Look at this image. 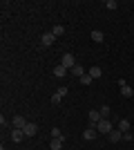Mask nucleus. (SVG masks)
Returning a JSON list of instances; mask_svg holds the SVG:
<instances>
[{
    "mask_svg": "<svg viewBox=\"0 0 134 150\" xmlns=\"http://www.w3.org/2000/svg\"><path fill=\"white\" fill-rule=\"evenodd\" d=\"M96 130H98V132H107V134H109V132H112V123H109V119H101L98 123H96Z\"/></svg>",
    "mask_w": 134,
    "mask_h": 150,
    "instance_id": "f257e3e1",
    "label": "nucleus"
},
{
    "mask_svg": "<svg viewBox=\"0 0 134 150\" xmlns=\"http://www.w3.org/2000/svg\"><path fill=\"white\" fill-rule=\"evenodd\" d=\"M119 130H121V132H130V121L121 119V121H119Z\"/></svg>",
    "mask_w": 134,
    "mask_h": 150,
    "instance_id": "2eb2a0df",
    "label": "nucleus"
},
{
    "mask_svg": "<svg viewBox=\"0 0 134 150\" xmlns=\"http://www.w3.org/2000/svg\"><path fill=\"white\" fill-rule=\"evenodd\" d=\"M69 72H72L74 76H76V79H81V76H85V74H87V72H85V67H83V65H78V63H76V65H74V67L69 69Z\"/></svg>",
    "mask_w": 134,
    "mask_h": 150,
    "instance_id": "0eeeda50",
    "label": "nucleus"
},
{
    "mask_svg": "<svg viewBox=\"0 0 134 150\" xmlns=\"http://www.w3.org/2000/svg\"><path fill=\"white\" fill-rule=\"evenodd\" d=\"M98 112H101V117H103V119H107L112 110H109V105H101V110H98Z\"/></svg>",
    "mask_w": 134,
    "mask_h": 150,
    "instance_id": "a211bd4d",
    "label": "nucleus"
},
{
    "mask_svg": "<svg viewBox=\"0 0 134 150\" xmlns=\"http://www.w3.org/2000/svg\"><path fill=\"white\" fill-rule=\"evenodd\" d=\"M51 103H54V105H58V103H60V96H58V94H54V96H51Z\"/></svg>",
    "mask_w": 134,
    "mask_h": 150,
    "instance_id": "b1692460",
    "label": "nucleus"
},
{
    "mask_svg": "<svg viewBox=\"0 0 134 150\" xmlns=\"http://www.w3.org/2000/svg\"><path fill=\"white\" fill-rule=\"evenodd\" d=\"M40 43H43L45 47H49V45H54V43H56V36H54L51 31H45L43 36H40Z\"/></svg>",
    "mask_w": 134,
    "mask_h": 150,
    "instance_id": "f03ea898",
    "label": "nucleus"
},
{
    "mask_svg": "<svg viewBox=\"0 0 134 150\" xmlns=\"http://www.w3.org/2000/svg\"><path fill=\"white\" fill-rule=\"evenodd\" d=\"M22 137H25V132L20 130V128H13V130H11V141H13V144H20Z\"/></svg>",
    "mask_w": 134,
    "mask_h": 150,
    "instance_id": "20e7f679",
    "label": "nucleus"
},
{
    "mask_svg": "<svg viewBox=\"0 0 134 150\" xmlns=\"http://www.w3.org/2000/svg\"><path fill=\"white\" fill-rule=\"evenodd\" d=\"M58 96H60V99H63V96H65V94H67V88H65V85H63V88H58Z\"/></svg>",
    "mask_w": 134,
    "mask_h": 150,
    "instance_id": "4be33fe9",
    "label": "nucleus"
},
{
    "mask_svg": "<svg viewBox=\"0 0 134 150\" xmlns=\"http://www.w3.org/2000/svg\"><path fill=\"white\" fill-rule=\"evenodd\" d=\"M123 139H125V141H132L134 134H132V132H123Z\"/></svg>",
    "mask_w": 134,
    "mask_h": 150,
    "instance_id": "5701e85b",
    "label": "nucleus"
},
{
    "mask_svg": "<svg viewBox=\"0 0 134 150\" xmlns=\"http://www.w3.org/2000/svg\"><path fill=\"white\" fill-rule=\"evenodd\" d=\"M51 34H54V36H63V34H65V27L63 25H54V29H51Z\"/></svg>",
    "mask_w": 134,
    "mask_h": 150,
    "instance_id": "dca6fc26",
    "label": "nucleus"
},
{
    "mask_svg": "<svg viewBox=\"0 0 134 150\" xmlns=\"http://www.w3.org/2000/svg\"><path fill=\"white\" fill-rule=\"evenodd\" d=\"M96 132H98L96 128H87V130L83 132V139H87V141H89V139H94V137H96Z\"/></svg>",
    "mask_w": 134,
    "mask_h": 150,
    "instance_id": "ddd939ff",
    "label": "nucleus"
},
{
    "mask_svg": "<svg viewBox=\"0 0 134 150\" xmlns=\"http://www.w3.org/2000/svg\"><path fill=\"white\" fill-rule=\"evenodd\" d=\"M87 74L92 76V79H101L103 69H101V67H96V65H94V67H89V72H87Z\"/></svg>",
    "mask_w": 134,
    "mask_h": 150,
    "instance_id": "9b49d317",
    "label": "nucleus"
},
{
    "mask_svg": "<svg viewBox=\"0 0 134 150\" xmlns=\"http://www.w3.org/2000/svg\"><path fill=\"white\" fill-rule=\"evenodd\" d=\"M63 141H65V139H51L49 148L51 150H60V148H63Z\"/></svg>",
    "mask_w": 134,
    "mask_h": 150,
    "instance_id": "4468645a",
    "label": "nucleus"
},
{
    "mask_svg": "<svg viewBox=\"0 0 134 150\" xmlns=\"http://www.w3.org/2000/svg\"><path fill=\"white\" fill-rule=\"evenodd\" d=\"M121 139H123V132L121 130H112V132H109V141H112V144H119Z\"/></svg>",
    "mask_w": 134,
    "mask_h": 150,
    "instance_id": "1a4fd4ad",
    "label": "nucleus"
},
{
    "mask_svg": "<svg viewBox=\"0 0 134 150\" xmlns=\"http://www.w3.org/2000/svg\"><path fill=\"white\" fill-rule=\"evenodd\" d=\"M121 94L123 96H134V90L130 85H121Z\"/></svg>",
    "mask_w": 134,
    "mask_h": 150,
    "instance_id": "f3484780",
    "label": "nucleus"
},
{
    "mask_svg": "<svg viewBox=\"0 0 134 150\" xmlns=\"http://www.w3.org/2000/svg\"><path fill=\"white\" fill-rule=\"evenodd\" d=\"M11 125H13V128H20V130H22V128H25V125H27V121L22 119L20 114H16V117H13V119H11Z\"/></svg>",
    "mask_w": 134,
    "mask_h": 150,
    "instance_id": "6e6552de",
    "label": "nucleus"
},
{
    "mask_svg": "<svg viewBox=\"0 0 134 150\" xmlns=\"http://www.w3.org/2000/svg\"><path fill=\"white\" fill-rule=\"evenodd\" d=\"M105 7H107V9H116V7H119V2H116V0H107V2H105Z\"/></svg>",
    "mask_w": 134,
    "mask_h": 150,
    "instance_id": "aec40b11",
    "label": "nucleus"
},
{
    "mask_svg": "<svg viewBox=\"0 0 134 150\" xmlns=\"http://www.w3.org/2000/svg\"><path fill=\"white\" fill-rule=\"evenodd\" d=\"M87 119H89V123H92V125L96 128V123H98V121H101L103 117H101V112H98V110H92V112L87 114Z\"/></svg>",
    "mask_w": 134,
    "mask_h": 150,
    "instance_id": "423d86ee",
    "label": "nucleus"
},
{
    "mask_svg": "<svg viewBox=\"0 0 134 150\" xmlns=\"http://www.w3.org/2000/svg\"><path fill=\"white\" fill-rule=\"evenodd\" d=\"M51 137H54V139H65V134L58 130V128H54V130H51Z\"/></svg>",
    "mask_w": 134,
    "mask_h": 150,
    "instance_id": "6ab92c4d",
    "label": "nucleus"
},
{
    "mask_svg": "<svg viewBox=\"0 0 134 150\" xmlns=\"http://www.w3.org/2000/svg\"><path fill=\"white\" fill-rule=\"evenodd\" d=\"M103 38H105V34H103V31H98V29L92 31V40H94V43H103Z\"/></svg>",
    "mask_w": 134,
    "mask_h": 150,
    "instance_id": "9d476101",
    "label": "nucleus"
},
{
    "mask_svg": "<svg viewBox=\"0 0 134 150\" xmlns=\"http://www.w3.org/2000/svg\"><path fill=\"white\" fill-rule=\"evenodd\" d=\"M81 83H83V85H89V83H92V76H89V74L81 76Z\"/></svg>",
    "mask_w": 134,
    "mask_h": 150,
    "instance_id": "412c9836",
    "label": "nucleus"
},
{
    "mask_svg": "<svg viewBox=\"0 0 134 150\" xmlns=\"http://www.w3.org/2000/svg\"><path fill=\"white\" fill-rule=\"evenodd\" d=\"M60 65H65L67 69H72L74 65H76V58L72 56V54H63V58H60Z\"/></svg>",
    "mask_w": 134,
    "mask_h": 150,
    "instance_id": "7ed1b4c3",
    "label": "nucleus"
},
{
    "mask_svg": "<svg viewBox=\"0 0 134 150\" xmlns=\"http://www.w3.org/2000/svg\"><path fill=\"white\" fill-rule=\"evenodd\" d=\"M22 132H25V137H34V134L38 132V125L36 123H27L25 128H22Z\"/></svg>",
    "mask_w": 134,
    "mask_h": 150,
    "instance_id": "39448f33",
    "label": "nucleus"
},
{
    "mask_svg": "<svg viewBox=\"0 0 134 150\" xmlns=\"http://www.w3.org/2000/svg\"><path fill=\"white\" fill-rule=\"evenodd\" d=\"M54 74H56L58 79H63V76L67 74V67H65V65H56V67H54Z\"/></svg>",
    "mask_w": 134,
    "mask_h": 150,
    "instance_id": "f8f14e48",
    "label": "nucleus"
}]
</instances>
